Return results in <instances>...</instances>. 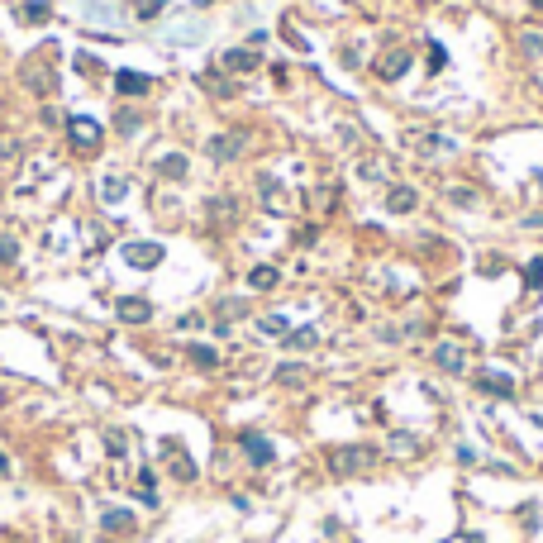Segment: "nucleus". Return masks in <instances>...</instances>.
<instances>
[{"label":"nucleus","instance_id":"obj_20","mask_svg":"<svg viewBox=\"0 0 543 543\" xmlns=\"http://www.w3.org/2000/svg\"><path fill=\"white\" fill-rule=\"evenodd\" d=\"M415 439H410V434H391V439H386V453H391V458H415Z\"/></svg>","mask_w":543,"mask_h":543},{"label":"nucleus","instance_id":"obj_26","mask_svg":"<svg viewBox=\"0 0 543 543\" xmlns=\"http://www.w3.org/2000/svg\"><path fill=\"white\" fill-rule=\"evenodd\" d=\"M248 286H257V291L276 286V267H253V272H248Z\"/></svg>","mask_w":543,"mask_h":543},{"label":"nucleus","instance_id":"obj_6","mask_svg":"<svg viewBox=\"0 0 543 543\" xmlns=\"http://www.w3.org/2000/svg\"><path fill=\"white\" fill-rule=\"evenodd\" d=\"M257 63H262L257 48H229L224 53V72L229 77H248V72H257Z\"/></svg>","mask_w":543,"mask_h":543},{"label":"nucleus","instance_id":"obj_32","mask_svg":"<svg viewBox=\"0 0 543 543\" xmlns=\"http://www.w3.org/2000/svg\"><path fill=\"white\" fill-rule=\"evenodd\" d=\"M0 472H10V458H5V453H0Z\"/></svg>","mask_w":543,"mask_h":543},{"label":"nucleus","instance_id":"obj_30","mask_svg":"<svg viewBox=\"0 0 543 543\" xmlns=\"http://www.w3.org/2000/svg\"><path fill=\"white\" fill-rule=\"evenodd\" d=\"M19 257V243L15 239H0V262H15Z\"/></svg>","mask_w":543,"mask_h":543},{"label":"nucleus","instance_id":"obj_18","mask_svg":"<svg viewBox=\"0 0 543 543\" xmlns=\"http://www.w3.org/2000/svg\"><path fill=\"white\" fill-rule=\"evenodd\" d=\"M124 191H129V181L124 176H105V181H100V200H105V205H114V200H124Z\"/></svg>","mask_w":543,"mask_h":543},{"label":"nucleus","instance_id":"obj_14","mask_svg":"<svg viewBox=\"0 0 543 543\" xmlns=\"http://www.w3.org/2000/svg\"><path fill=\"white\" fill-rule=\"evenodd\" d=\"M434 362H439L443 372H463L467 367V353L458 348V343H439V348H434Z\"/></svg>","mask_w":543,"mask_h":543},{"label":"nucleus","instance_id":"obj_31","mask_svg":"<svg viewBox=\"0 0 543 543\" xmlns=\"http://www.w3.org/2000/svg\"><path fill=\"white\" fill-rule=\"evenodd\" d=\"M520 43H525V53H529V58H534V53H543V33H525Z\"/></svg>","mask_w":543,"mask_h":543},{"label":"nucleus","instance_id":"obj_7","mask_svg":"<svg viewBox=\"0 0 543 543\" xmlns=\"http://www.w3.org/2000/svg\"><path fill=\"white\" fill-rule=\"evenodd\" d=\"M248 144V134H220V139H210V158L215 162H234Z\"/></svg>","mask_w":543,"mask_h":543},{"label":"nucleus","instance_id":"obj_25","mask_svg":"<svg viewBox=\"0 0 543 543\" xmlns=\"http://www.w3.org/2000/svg\"><path fill=\"white\" fill-rule=\"evenodd\" d=\"M19 19H24V24H43V19H48V0H29V5L19 10Z\"/></svg>","mask_w":543,"mask_h":543},{"label":"nucleus","instance_id":"obj_12","mask_svg":"<svg viewBox=\"0 0 543 543\" xmlns=\"http://www.w3.org/2000/svg\"><path fill=\"white\" fill-rule=\"evenodd\" d=\"M24 86H29V91H38V96H48L53 86H58V77H53V67H48V63H43V67L29 63V72H24Z\"/></svg>","mask_w":543,"mask_h":543},{"label":"nucleus","instance_id":"obj_10","mask_svg":"<svg viewBox=\"0 0 543 543\" xmlns=\"http://www.w3.org/2000/svg\"><path fill=\"white\" fill-rule=\"evenodd\" d=\"M114 91L119 96H144V91H153V77H144V72H114Z\"/></svg>","mask_w":543,"mask_h":543},{"label":"nucleus","instance_id":"obj_17","mask_svg":"<svg viewBox=\"0 0 543 543\" xmlns=\"http://www.w3.org/2000/svg\"><path fill=\"white\" fill-rule=\"evenodd\" d=\"M257 195H262V205H267V210H286V195H281V186H276L272 176L257 181Z\"/></svg>","mask_w":543,"mask_h":543},{"label":"nucleus","instance_id":"obj_4","mask_svg":"<svg viewBox=\"0 0 543 543\" xmlns=\"http://www.w3.org/2000/svg\"><path fill=\"white\" fill-rule=\"evenodd\" d=\"M410 63H415V53H410V48H391V53L377 58V77H382V81H400L405 72H410Z\"/></svg>","mask_w":543,"mask_h":543},{"label":"nucleus","instance_id":"obj_15","mask_svg":"<svg viewBox=\"0 0 543 543\" xmlns=\"http://www.w3.org/2000/svg\"><path fill=\"white\" fill-rule=\"evenodd\" d=\"M162 453H167V463H172V477H176V481H191V477H195V467L186 463L181 443H172V439H167V443H162Z\"/></svg>","mask_w":543,"mask_h":543},{"label":"nucleus","instance_id":"obj_5","mask_svg":"<svg viewBox=\"0 0 543 543\" xmlns=\"http://www.w3.org/2000/svg\"><path fill=\"white\" fill-rule=\"evenodd\" d=\"M114 315H119V324H148L153 320V305H148L144 296H119V301H114Z\"/></svg>","mask_w":543,"mask_h":543},{"label":"nucleus","instance_id":"obj_19","mask_svg":"<svg viewBox=\"0 0 543 543\" xmlns=\"http://www.w3.org/2000/svg\"><path fill=\"white\" fill-rule=\"evenodd\" d=\"M158 176H167V181H181V176H186V158H181V153H167V158L158 162Z\"/></svg>","mask_w":543,"mask_h":543},{"label":"nucleus","instance_id":"obj_23","mask_svg":"<svg viewBox=\"0 0 543 543\" xmlns=\"http://www.w3.org/2000/svg\"><path fill=\"white\" fill-rule=\"evenodd\" d=\"M281 343H286V348H315V343H320V334H315V329H291L286 338H281Z\"/></svg>","mask_w":543,"mask_h":543},{"label":"nucleus","instance_id":"obj_1","mask_svg":"<svg viewBox=\"0 0 543 543\" xmlns=\"http://www.w3.org/2000/svg\"><path fill=\"white\" fill-rule=\"evenodd\" d=\"M367 463H372V448H362V443L334 448V453H329V472H334V477H353V472H362Z\"/></svg>","mask_w":543,"mask_h":543},{"label":"nucleus","instance_id":"obj_29","mask_svg":"<svg viewBox=\"0 0 543 543\" xmlns=\"http://www.w3.org/2000/svg\"><path fill=\"white\" fill-rule=\"evenodd\" d=\"M525 286H543V257L525 262Z\"/></svg>","mask_w":543,"mask_h":543},{"label":"nucleus","instance_id":"obj_2","mask_svg":"<svg viewBox=\"0 0 543 543\" xmlns=\"http://www.w3.org/2000/svg\"><path fill=\"white\" fill-rule=\"evenodd\" d=\"M67 139H72L77 153H96L100 148V124L86 119V114H72V119H67Z\"/></svg>","mask_w":543,"mask_h":543},{"label":"nucleus","instance_id":"obj_21","mask_svg":"<svg viewBox=\"0 0 543 543\" xmlns=\"http://www.w3.org/2000/svg\"><path fill=\"white\" fill-rule=\"evenodd\" d=\"M100 529H105V534H124V529H134V515L129 510H105Z\"/></svg>","mask_w":543,"mask_h":543},{"label":"nucleus","instance_id":"obj_13","mask_svg":"<svg viewBox=\"0 0 543 543\" xmlns=\"http://www.w3.org/2000/svg\"><path fill=\"white\" fill-rule=\"evenodd\" d=\"M410 148H415L419 158H429V153H448L453 139H448V134H410Z\"/></svg>","mask_w":543,"mask_h":543},{"label":"nucleus","instance_id":"obj_28","mask_svg":"<svg viewBox=\"0 0 543 543\" xmlns=\"http://www.w3.org/2000/svg\"><path fill=\"white\" fill-rule=\"evenodd\" d=\"M200 86H205L210 96H229V91H234V86H229L224 77H215V72H205V77H200Z\"/></svg>","mask_w":543,"mask_h":543},{"label":"nucleus","instance_id":"obj_9","mask_svg":"<svg viewBox=\"0 0 543 543\" xmlns=\"http://www.w3.org/2000/svg\"><path fill=\"white\" fill-rule=\"evenodd\" d=\"M415 205H419L415 186H391V191H386V210H391V215H410Z\"/></svg>","mask_w":543,"mask_h":543},{"label":"nucleus","instance_id":"obj_11","mask_svg":"<svg viewBox=\"0 0 543 543\" xmlns=\"http://www.w3.org/2000/svg\"><path fill=\"white\" fill-rule=\"evenodd\" d=\"M210 224H234L239 220V200L234 195H210Z\"/></svg>","mask_w":543,"mask_h":543},{"label":"nucleus","instance_id":"obj_22","mask_svg":"<svg viewBox=\"0 0 543 543\" xmlns=\"http://www.w3.org/2000/svg\"><path fill=\"white\" fill-rule=\"evenodd\" d=\"M257 329H262L267 338H286V334H291L286 315H262V320H257Z\"/></svg>","mask_w":543,"mask_h":543},{"label":"nucleus","instance_id":"obj_33","mask_svg":"<svg viewBox=\"0 0 543 543\" xmlns=\"http://www.w3.org/2000/svg\"><path fill=\"white\" fill-rule=\"evenodd\" d=\"M429 5H434V0H429Z\"/></svg>","mask_w":543,"mask_h":543},{"label":"nucleus","instance_id":"obj_27","mask_svg":"<svg viewBox=\"0 0 543 543\" xmlns=\"http://www.w3.org/2000/svg\"><path fill=\"white\" fill-rule=\"evenodd\" d=\"M276 382H281V386H301L305 382V367H301V362H286V367H276Z\"/></svg>","mask_w":543,"mask_h":543},{"label":"nucleus","instance_id":"obj_24","mask_svg":"<svg viewBox=\"0 0 543 543\" xmlns=\"http://www.w3.org/2000/svg\"><path fill=\"white\" fill-rule=\"evenodd\" d=\"M191 362L200 372H210V367H220V357H215V348H205V343H191Z\"/></svg>","mask_w":543,"mask_h":543},{"label":"nucleus","instance_id":"obj_16","mask_svg":"<svg viewBox=\"0 0 543 543\" xmlns=\"http://www.w3.org/2000/svg\"><path fill=\"white\" fill-rule=\"evenodd\" d=\"M477 386H481V391H491V396H515V382H510V377H500V372H481Z\"/></svg>","mask_w":543,"mask_h":543},{"label":"nucleus","instance_id":"obj_3","mask_svg":"<svg viewBox=\"0 0 543 543\" xmlns=\"http://www.w3.org/2000/svg\"><path fill=\"white\" fill-rule=\"evenodd\" d=\"M119 262H129V267H139V272L158 267L162 262V243H124V248H119Z\"/></svg>","mask_w":543,"mask_h":543},{"label":"nucleus","instance_id":"obj_8","mask_svg":"<svg viewBox=\"0 0 543 543\" xmlns=\"http://www.w3.org/2000/svg\"><path fill=\"white\" fill-rule=\"evenodd\" d=\"M239 448L248 453V463H253V467H267V463H272V443L262 439V434H253V429L239 434Z\"/></svg>","mask_w":543,"mask_h":543}]
</instances>
